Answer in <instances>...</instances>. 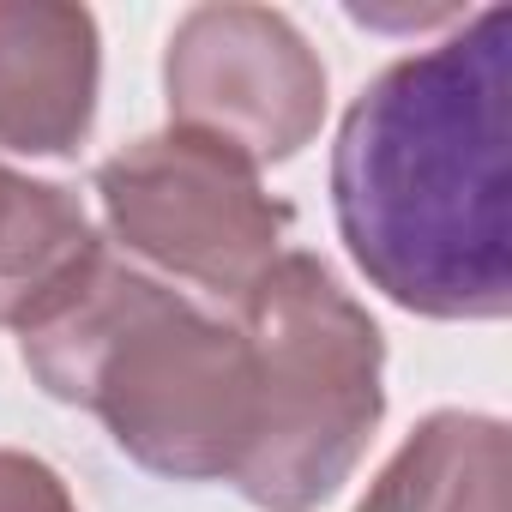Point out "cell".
<instances>
[{
  "label": "cell",
  "instance_id": "6da1fadb",
  "mask_svg": "<svg viewBox=\"0 0 512 512\" xmlns=\"http://www.w3.org/2000/svg\"><path fill=\"white\" fill-rule=\"evenodd\" d=\"M512 13L398 61L338 139V223L380 290L422 314L506 308Z\"/></svg>",
  "mask_w": 512,
  "mask_h": 512
}]
</instances>
